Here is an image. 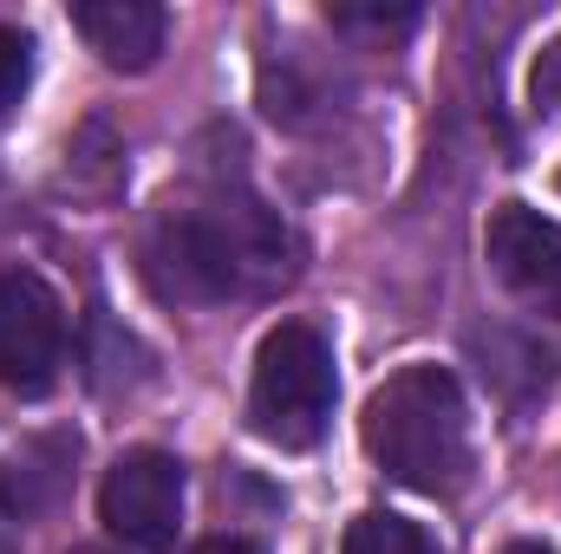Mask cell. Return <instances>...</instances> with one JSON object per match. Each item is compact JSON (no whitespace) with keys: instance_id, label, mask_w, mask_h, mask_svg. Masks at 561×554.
Here are the masks:
<instances>
[{"instance_id":"obj_1","label":"cell","mask_w":561,"mask_h":554,"mask_svg":"<svg viewBox=\"0 0 561 554\" xmlns=\"http://www.w3.org/2000/svg\"><path fill=\"white\" fill-rule=\"evenodd\" d=\"M287 275H294V235L242 189L170 203L144 229V280L157 287V300L176 307L249 300L280 287Z\"/></svg>"},{"instance_id":"obj_2","label":"cell","mask_w":561,"mask_h":554,"mask_svg":"<svg viewBox=\"0 0 561 554\" xmlns=\"http://www.w3.org/2000/svg\"><path fill=\"white\" fill-rule=\"evenodd\" d=\"M366 457L419 489V496H457L470 476V412L444 366H405L366 399Z\"/></svg>"},{"instance_id":"obj_3","label":"cell","mask_w":561,"mask_h":554,"mask_svg":"<svg viewBox=\"0 0 561 554\" xmlns=\"http://www.w3.org/2000/svg\"><path fill=\"white\" fill-rule=\"evenodd\" d=\"M333 346L307 320H280L255 353V385H249V424L280 450H313L333 424Z\"/></svg>"},{"instance_id":"obj_4","label":"cell","mask_w":561,"mask_h":554,"mask_svg":"<svg viewBox=\"0 0 561 554\" xmlns=\"http://www.w3.org/2000/svg\"><path fill=\"white\" fill-rule=\"evenodd\" d=\"M99 522L125 542V549H170L183 529V463L170 450H125L105 470L99 489Z\"/></svg>"},{"instance_id":"obj_5","label":"cell","mask_w":561,"mask_h":554,"mask_svg":"<svg viewBox=\"0 0 561 554\" xmlns=\"http://www.w3.org/2000/svg\"><path fill=\"white\" fill-rule=\"evenodd\" d=\"M66 366V307L39 275H0V385L20 399L53 392Z\"/></svg>"},{"instance_id":"obj_6","label":"cell","mask_w":561,"mask_h":554,"mask_svg":"<svg viewBox=\"0 0 561 554\" xmlns=\"http://www.w3.org/2000/svg\"><path fill=\"white\" fill-rule=\"evenodd\" d=\"M483 255H490V275L503 280L523 307L561 313V222H549L529 203H503L490 216Z\"/></svg>"},{"instance_id":"obj_7","label":"cell","mask_w":561,"mask_h":554,"mask_svg":"<svg viewBox=\"0 0 561 554\" xmlns=\"http://www.w3.org/2000/svg\"><path fill=\"white\" fill-rule=\"evenodd\" d=\"M72 26H79L85 46H92L105 66H118V72L157 66V53H163V39H170V13H163L157 0H85V7H72Z\"/></svg>"},{"instance_id":"obj_8","label":"cell","mask_w":561,"mask_h":554,"mask_svg":"<svg viewBox=\"0 0 561 554\" xmlns=\"http://www.w3.org/2000/svg\"><path fill=\"white\" fill-rule=\"evenodd\" d=\"M59 470H46L39 457H7L0 463V554H13L26 542V522L53 503Z\"/></svg>"},{"instance_id":"obj_9","label":"cell","mask_w":561,"mask_h":554,"mask_svg":"<svg viewBox=\"0 0 561 554\" xmlns=\"http://www.w3.org/2000/svg\"><path fill=\"white\" fill-rule=\"evenodd\" d=\"M340 554H437V542L424 535L419 522H405V516L366 509V516L346 529V549H340Z\"/></svg>"},{"instance_id":"obj_10","label":"cell","mask_w":561,"mask_h":554,"mask_svg":"<svg viewBox=\"0 0 561 554\" xmlns=\"http://www.w3.org/2000/svg\"><path fill=\"white\" fill-rule=\"evenodd\" d=\"M26 79H33V39L20 26H0V112L20 105Z\"/></svg>"},{"instance_id":"obj_11","label":"cell","mask_w":561,"mask_h":554,"mask_svg":"<svg viewBox=\"0 0 561 554\" xmlns=\"http://www.w3.org/2000/svg\"><path fill=\"white\" fill-rule=\"evenodd\" d=\"M529 85H536V105L561 112V39L542 53V59H536V79H529Z\"/></svg>"},{"instance_id":"obj_12","label":"cell","mask_w":561,"mask_h":554,"mask_svg":"<svg viewBox=\"0 0 561 554\" xmlns=\"http://www.w3.org/2000/svg\"><path fill=\"white\" fill-rule=\"evenodd\" d=\"M333 20H340V26H412L419 13H412V7H399V13H379V7H373V13H353V7H340Z\"/></svg>"},{"instance_id":"obj_13","label":"cell","mask_w":561,"mask_h":554,"mask_svg":"<svg viewBox=\"0 0 561 554\" xmlns=\"http://www.w3.org/2000/svg\"><path fill=\"white\" fill-rule=\"evenodd\" d=\"M190 554H262L255 542H236V535H209V542H196Z\"/></svg>"},{"instance_id":"obj_14","label":"cell","mask_w":561,"mask_h":554,"mask_svg":"<svg viewBox=\"0 0 561 554\" xmlns=\"http://www.w3.org/2000/svg\"><path fill=\"white\" fill-rule=\"evenodd\" d=\"M503 554H549V549H536V542H516V549H503Z\"/></svg>"},{"instance_id":"obj_15","label":"cell","mask_w":561,"mask_h":554,"mask_svg":"<svg viewBox=\"0 0 561 554\" xmlns=\"http://www.w3.org/2000/svg\"><path fill=\"white\" fill-rule=\"evenodd\" d=\"M72 554H105V549H72Z\"/></svg>"}]
</instances>
